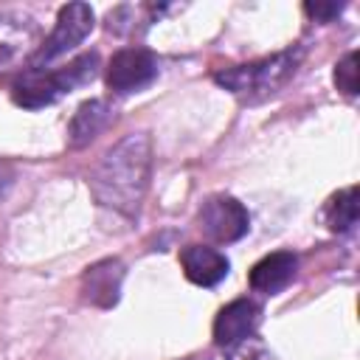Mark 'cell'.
<instances>
[{
  "mask_svg": "<svg viewBox=\"0 0 360 360\" xmlns=\"http://www.w3.org/2000/svg\"><path fill=\"white\" fill-rule=\"evenodd\" d=\"M149 172H152V141L146 132H132L121 138L93 169L90 174L93 197L101 205L124 217H132L146 194Z\"/></svg>",
  "mask_w": 360,
  "mask_h": 360,
  "instance_id": "1",
  "label": "cell"
},
{
  "mask_svg": "<svg viewBox=\"0 0 360 360\" xmlns=\"http://www.w3.org/2000/svg\"><path fill=\"white\" fill-rule=\"evenodd\" d=\"M301 56H304V51L295 45V48L278 51V53H273V56L248 62V65H236V68L217 70V73H214V82H217L219 87L231 90V93L239 96V98L256 101V98H264V96L281 90V87L292 79V73L298 70Z\"/></svg>",
  "mask_w": 360,
  "mask_h": 360,
  "instance_id": "2",
  "label": "cell"
},
{
  "mask_svg": "<svg viewBox=\"0 0 360 360\" xmlns=\"http://www.w3.org/2000/svg\"><path fill=\"white\" fill-rule=\"evenodd\" d=\"M96 70H98V56L96 53H84V56L73 59L68 68L48 70V73L31 68V73H25L14 84L11 96L20 107H28V110L48 107V104L59 101L62 96H68L70 90H76L79 84L90 82L96 76Z\"/></svg>",
  "mask_w": 360,
  "mask_h": 360,
  "instance_id": "3",
  "label": "cell"
},
{
  "mask_svg": "<svg viewBox=\"0 0 360 360\" xmlns=\"http://www.w3.org/2000/svg\"><path fill=\"white\" fill-rule=\"evenodd\" d=\"M90 31H93V8H90L87 3H68V6H62L51 37L39 45V51H37L34 59H31L34 70H37L39 65L53 62V59L65 56L68 51H73Z\"/></svg>",
  "mask_w": 360,
  "mask_h": 360,
  "instance_id": "4",
  "label": "cell"
},
{
  "mask_svg": "<svg viewBox=\"0 0 360 360\" xmlns=\"http://www.w3.org/2000/svg\"><path fill=\"white\" fill-rule=\"evenodd\" d=\"M197 222H200V231L217 242V245H228V242H236L248 233V225H250V217L245 211V205L233 197H211L202 202L200 214H197Z\"/></svg>",
  "mask_w": 360,
  "mask_h": 360,
  "instance_id": "5",
  "label": "cell"
},
{
  "mask_svg": "<svg viewBox=\"0 0 360 360\" xmlns=\"http://www.w3.org/2000/svg\"><path fill=\"white\" fill-rule=\"evenodd\" d=\"M158 76V59L143 48H124L107 65V84L115 93H135L152 84Z\"/></svg>",
  "mask_w": 360,
  "mask_h": 360,
  "instance_id": "6",
  "label": "cell"
},
{
  "mask_svg": "<svg viewBox=\"0 0 360 360\" xmlns=\"http://www.w3.org/2000/svg\"><path fill=\"white\" fill-rule=\"evenodd\" d=\"M121 281H124V264L118 259H101L90 264L82 276V295L93 307H112L121 295Z\"/></svg>",
  "mask_w": 360,
  "mask_h": 360,
  "instance_id": "7",
  "label": "cell"
},
{
  "mask_svg": "<svg viewBox=\"0 0 360 360\" xmlns=\"http://www.w3.org/2000/svg\"><path fill=\"white\" fill-rule=\"evenodd\" d=\"M256 323H259V304H253L248 298L231 301L228 307L219 309V315L214 321V340L228 349V346L250 338Z\"/></svg>",
  "mask_w": 360,
  "mask_h": 360,
  "instance_id": "8",
  "label": "cell"
},
{
  "mask_svg": "<svg viewBox=\"0 0 360 360\" xmlns=\"http://www.w3.org/2000/svg\"><path fill=\"white\" fill-rule=\"evenodd\" d=\"M180 264H183L186 278L191 284H200V287H214V284H219L228 276V259L219 250L205 248V245L183 248Z\"/></svg>",
  "mask_w": 360,
  "mask_h": 360,
  "instance_id": "9",
  "label": "cell"
},
{
  "mask_svg": "<svg viewBox=\"0 0 360 360\" xmlns=\"http://www.w3.org/2000/svg\"><path fill=\"white\" fill-rule=\"evenodd\" d=\"M295 267H298V259L290 250H276L253 264L250 287L256 292H278L290 284V278L295 276Z\"/></svg>",
  "mask_w": 360,
  "mask_h": 360,
  "instance_id": "10",
  "label": "cell"
},
{
  "mask_svg": "<svg viewBox=\"0 0 360 360\" xmlns=\"http://www.w3.org/2000/svg\"><path fill=\"white\" fill-rule=\"evenodd\" d=\"M107 121H110V107H107V101H101V98L84 101V104L73 112V118H70V124H68V143H70L73 149L87 146V143L107 127Z\"/></svg>",
  "mask_w": 360,
  "mask_h": 360,
  "instance_id": "11",
  "label": "cell"
},
{
  "mask_svg": "<svg viewBox=\"0 0 360 360\" xmlns=\"http://www.w3.org/2000/svg\"><path fill=\"white\" fill-rule=\"evenodd\" d=\"M34 42V28L22 20H0V68L11 65Z\"/></svg>",
  "mask_w": 360,
  "mask_h": 360,
  "instance_id": "12",
  "label": "cell"
},
{
  "mask_svg": "<svg viewBox=\"0 0 360 360\" xmlns=\"http://www.w3.org/2000/svg\"><path fill=\"white\" fill-rule=\"evenodd\" d=\"M357 186H349L343 191H338L326 208H323V219L332 231H349L357 225Z\"/></svg>",
  "mask_w": 360,
  "mask_h": 360,
  "instance_id": "13",
  "label": "cell"
},
{
  "mask_svg": "<svg viewBox=\"0 0 360 360\" xmlns=\"http://www.w3.org/2000/svg\"><path fill=\"white\" fill-rule=\"evenodd\" d=\"M222 360H276V354L259 340V338H245L233 346H228V354Z\"/></svg>",
  "mask_w": 360,
  "mask_h": 360,
  "instance_id": "14",
  "label": "cell"
},
{
  "mask_svg": "<svg viewBox=\"0 0 360 360\" xmlns=\"http://www.w3.org/2000/svg\"><path fill=\"white\" fill-rule=\"evenodd\" d=\"M335 84L346 96H357V53L349 51L338 65H335Z\"/></svg>",
  "mask_w": 360,
  "mask_h": 360,
  "instance_id": "15",
  "label": "cell"
},
{
  "mask_svg": "<svg viewBox=\"0 0 360 360\" xmlns=\"http://www.w3.org/2000/svg\"><path fill=\"white\" fill-rule=\"evenodd\" d=\"M304 11L318 22H332L343 11V3H307Z\"/></svg>",
  "mask_w": 360,
  "mask_h": 360,
  "instance_id": "16",
  "label": "cell"
},
{
  "mask_svg": "<svg viewBox=\"0 0 360 360\" xmlns=\"http://www.w3.org/2000/svg\"><path fill=\"white\" fill-rule=\"evenodd\" d=\"M0 186H3V177H0Z\"/></svg>",
  "mask_w": 360,
  "mask_h": 360,
  "instance_id": "17",
  "label": "cell"
}]
</instances>
